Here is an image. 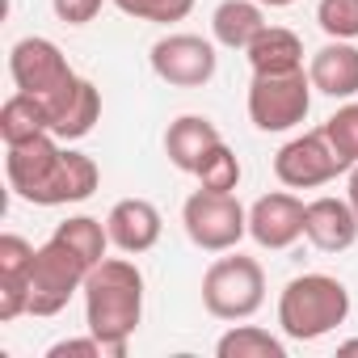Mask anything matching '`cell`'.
Wrapping results in <instances>:
<instances>
[{"label": "cell", "mask_w": 358, "mask_h": 358, "mask_svg": "<svg viewBox=\"0 0 358 358\" xmlns=\"http://www.w3.org/2000/svg\"><path fill=\"white\" fill-rule=\"evenodd\" d=\"M337 173H345V160L333 152V143L324 139V131H308L295 135L278 148L274 156V177L287 190H316L329 186Z\"/></svg>", "instance_id": "ba28073f"}, {"label": "cell", "mask_w": 358, "mask_h": 358, "mask_svg": "<svg viewBox=\"0 0 358 358\" xmlns=\"http://www.w3.org/2000/svg\"><path fill=\"white\" fill-rule=\"evenodd\" d=\"M308 76H312V89H316V93L350 101V97L358 93V47L345 43V38L324 43V47L312 55Z\"/></svg>", "instance_id": "2e32d148"}, {"label": "cell", "mask_w": 358, "mask_h": 358, "mask_svg": "<svg viewBox=\"0 0 358 358\" xmlns=\"http://www.w3.org/2000/svg\"><path fill=\"white\" fill-rule=\"evenodd\" d=\"M266 303V270L257 257H215L203 274V308L215 320H249Z\"/></svg>", "instance_id": "277c9868"}, {"label": "cell", "mask_w": 358, "mask_h": 358, "mask_svg": "<svg viewBox=\"0 0 358 358\" xmlns=\"http://www.w3.org/2000/svg\"><path fill=\"white\" fill-rule=\"evenodd\" d=\"M160 211L148 203V199H122L110 207L106 215V232H110V245L118 253H148L156 241H160Z\"/></svg>", "instance_id": "9a60e30c"}, {"label": "cell", "mask_w": 358, "mask_h": 358, "mask_svg": "<svg viewBox=\"0 0 358 358\" xmlns=\"http://www.w3.org/2000/svg\"><path fill=\"white\" fill-rule=\"evenodd\" d=\"M148 59H152V72L173 89H203L220 68L215 47L199 34H169V38L152 43Z\"/></svg>", "instance_id": "9c48e42d"}, {"label": "cell", "mask_w": 358, "mask_h": 358, "mask_svg": "<svg viewBox=\"0 0 358 358\" xmlns=\"http://www.w3.org/2000/svg\"><path fill=\"white\" fill-rule=\"evenodd\" d=\"M9 76H13L17 93L47 97V93H55L59 85H68L76 72L68 68L64 51H59L51 38H38V34H30V38L13 43V51H9Z\"/></svg>", "instance_id": "30bf717a"}, {"label": "cell", "mask_w": 358, "mask_h": 358, "mask_svg": "<svg viewBox=\"0 0 358 358\" xmlns=\"http://www.w3.org/2000/svg\"><path fill=\"white\" fill-rule=\"evenodd\" d=\"M5 173L17 199L34 203V207H64V203H85L101 173L97 160L72 148H59L55 135H38L30 143L9 148L5 156Z\"/></svg>", "instance_id": "6da1fadb"}, {"label": "cell", "mask_w": 358, "mask_h": 358, "mask_svg": "<svg viewBox=\"0 0 358 358\" xmlns=\"http://www.w3.org/2000/svg\"><path fill=\"white\" fill-rule=\"evenodd\" d=\"M51 9L64 26H89L101 13V0H51Z\"/></svg>", "instance_id": "4316f807"}, {"label": "cell", "mask_w": 358, "mask_h": 358, "mask_svg": "<svg viewBox=\"0 0 358 358\" xmlns=\"http://www.w3.org/2000/svg\"><path fill=\"white\" fill-rule=\"evenodd\" d=\"M312 76L299 72H274V76H253L249 80V118L257 131L278 135L291 131L308 118L312 110Z\"/></svg>", "instance_id": "8992f818"}, {"label": "cell", "mask_w": 358, "mask_h": 358, "mask_svg": "<svg viewBox=\"0 0 358 358\" xmlns=\"http://www.w3.org/2000/svg\"><path fill=\"white\" fill-rule=\"evenodd\" d=\"M303 211H308V203H299L287 190L262 194L249 207V236L262 249H291L303 236Z\"/></svg>", "instance_id": "7c38bea8"}, {"label": "cell", "mask_w": 358, "mask_h": 358, "mask_svg": "<svg viewBox=\"0 0 358 358\" xmlns=\"http://www.w3.org/2000/svg\"><path fill=\"white\" fill-rule=\"evenodd\" d=\"M38 249L17 236L5 232L0 236V320H17L22 312H30V270H34Z\"/></svg>", "instance_id": "4fadbf2b"}, {"label": "cell", "mask_w": 358, "mask_h": 358, "mask_svg": "<svg viewBox=\"0 0 358 358\" xmlns=\"http://www.w3.org/2000/svg\"><path fill=\"white\" fill-rule=\"evenodd\" d=\"M114 5L135 17V22H156V26H173V22H186L194 0H114Z\"/></svg>", "instance_id": "d4e9b609"}, {"label": "cell", "mask_w": 358, "mask_h": 358, "mask_svg": "<svg viewBox=\"0 0 358 358\" xmlns=\"http://www.w3.org/2000/svg\"><path fill=\"white\" fill-rule=\"evenodd\" d=\"M0 135H5L9 148L30 143V139H38V135H51L38 97H30V93H13L5 106H0Z\"/></svg>", "instance_id": "ffe728a7"}, {"label": "cell", "mask_w": 358, "mask_h": 358, "mask_svg": "<svg viewBox=\"0 0 358 358\" xmlns=\"http://www.w3.org/2000/svg\"><path fill=\"white\" fill-rule=\"evenodd\" d=\"M106 354V345H101V337H68V341H55L51 350H47V358H101Z\"/></svg>", "instance_id": "83f0119b"}, {"label": "cell", "mask_w": 358, "mask_h": 358, "mask_svg": "<svg viewBox=\"0 0 358 358\" xmlns=\"http://www.w3.org/2000/svg\"><path fill=\"white\" fill-rule=\"evenodd\" d=\"M245 55H249L253 76H274V72H299L303 68V43L282 26H266L249 43Z\"/></svg>", "instance_id": "d6986e66"}, {"label": "cell", "mask_w": 358, "mask_h": 358, "mask_svg": "<svg viewBox=\"0 0 358 358\" xmlns=\"http://www.w3.org/2000/svg\"><path fill=\"white\" fill-rule=\"evenodd\" d=\"M266 5L257 0H224V5L211 13V34L220 47L228 51H249V43L266 30Z\"/></svg>", "instance_id": "ac0fdd59"}, {"label": "cell", "mask_w": 358, "mask_h": 358, "mask_svg": "<svg viewBox=\"0 0 358 358\" xmlns=\"http://www.w3.org/2000/svg\"><path fill=\"white\" fill-rule=\"evenodd\" d=\"M320 131H324V139L333 143V152L345 160V169L358 164V101H345L341 110H333Z\"/></svg>", "instance_id": "cb8c5ba5"}, {"label": "cell", "mask_w": 358, "mask_h": 358, "mask_svg": "<svg viewBox=\"0 0 358 358\" xmlns=\"http://www.w3.org/2000/svg\"><path fill=\"white\" fill-rule=\"evenodd\" d=\"M350 316V291L333 274H299L278 295V329L291 341H320Z\"/></svg>", "instance_id": "3957f363"}, {"label": "cell", "mask_w": 358, "mask_h": 358, "mask_svg": "<svg viewBox=\"0 0 358 358\" xmlns=\"http://www.w3.org/2000/svg\"><path fill=\"white\" fill-rule=\"evenodd\" d=\"M316 22L329 38H358V0H320L316 5Z\"/></svg>", "instance_id": "484cf974"}, {"label": "cell", "mask_w": 358, "mask_h": 358, "mask_svg": "<svg viewBox=\"0 0 358 358\" xmlns=\"http://www.w3.org/2000/svg\"><path fill=\"white\" fill-rule=\"evenodd\" d=\"M143 320V274L127 257H101L85 278V324L106 354L122 358Z\"/></svg>", "instance_id": "7a4b0ae2"}, {"label": "cell", "mask_w": 358, "mask_h": 358, "mask_svg": "<svg viewBox=\"0 0 358 358\" xmlns=\"http://www.w3.org/2000/svg\"><path fill=\"white\" fill-rule=\"evenodd\" d=\"M89 262L64 241L51 232V241L38 249L34 257V270H30V312L34 316H59L76 291H85V278H89Z\"/></svg>", "instance_id": "5b68a950"}, {"label": "cell", "mask_w": 358, "mask_h": 358, "mask_svg": "<svg viewBox=\"0 0 358 358\" xmlns=\"http://www.w3.org/2000/svg\"><path fill=\"white\" fill-rule=\"evenodd\" d=\"M303 236L320 253H345L358 241V211L350 207V199H312L303 211Z\"/></svg>", "instance_id": "5bb4252c"}, {"label": "cell", "mask_w": 358, "mask_h": 358, "mask_svg": "<svg viewBox=\"0 0 358 358\" xmlns=\"http://www.w3.org/2000/svg\"><path fill=\"white\" fill-rule=\"evenodd\" d=\"M220 127L203 114H182V118H173L169 131H164V152H169V164L173 169H182V173H194L199 160L220 143Z\"/></svg>", "instance_id": "e0dca14e"}, {"label": "cell", "mask_w": 358, "mask_h": 358, "mask_svg": "<svg viewBox=\"0 0 358 358\" xmlns=\"http://www.w3.org/2000/svg\"><path fill=\"white\" fill-rule=\"evenodd\" d=\"M38 106H43V114H47V127H51V135L55 139H85L93 127H97V118H101V93H97V85L93 80H85V76H72L68 85H59L55 93H47V97H38Z\"/></svg>", "instance_id": "8fae6325"}, {"label": "cell", "mask_w": 358, "mask_h": 358, "mask_svg": "<svg viewBox=\"0 0 358 358\" xmlns=\"http://www.w3.org/2000/svg\"><path fill=\"white\" fill-rule=\"evenodd\" d=\"M220 358H287V341L257 324H236L215 341Z\"/></svg>", "instance_id": "44dd1931"}, {"label": "cell", "mask_w": 358, "mask_h": 358, "mask_svg": "<svg viewBox=\"0 0 358 358\" xmlns=\"http://www.w3.org/2000/svg\"><path fill=\"white\" fill-rule=\"evenodd\" d=\"M337 354H341V358H354V354H358V337H350V341H341V345H337Z\"/></svg>", "instance_id": "f546056e"}, {"label": "cell", "mask_w": 358, "mask_h": 358, "mask_svg": "<svg viewBox=\"0 0 358 358\" xmlns=\"http://www.w3.org/2000/svg\"><path fill=\"white\" fill-rule=\"evenodd\" d=\"M194 177H199V186H203V190H215V194H236V186H241V160H236V152L220 139V143H215V148L199 160Z\"/></svg>", "instance_id": "7402d4cb"}, {"label": "cell", "mask_w": 358, "mask_h": 358, "mask_svg": "<svg viewBox=\"0 0 358 358\" xmlns=\"http://www.w3.org/2000/svg\"><path fill=\"white\" fill-rule=\"evenodd\" d=\"M55 236H64L89 266H97V262L106 257V249H110V232H106V224L93 220V215H72V220H64V224L55 228Z\"/></svg>", "instance_id": "603a6c76"}, {"label": "cell", "mask_w": 358, "mask_h": 358, "mask_svg": "<svg viewBox=\"0 0 358 358\" xmlns=\"http://www.w3.org/2000/svg\"><path fill=\"white\" fill-rule=\"evenodd\" d=\"M257 5H266V9H287V5H295V0H257Z\"/></svg>", "instance_id": "4dcf8cb0"}, {"label": "cell", "mask_w": 358, "mask_h": 358, "mask_svg": "<svg viewBox=\"0 0 358 358\" xmlns=\"http://www.w3.org/2000/svg\"><path fill=\"white\" fill-rule=\"evenodd\" d=\"M345 199H350V207L358 211V164H350V182H345Z\"/></svg>", "instance_id": "f1b7e54d"}, {"label": "cell", "mask_w": 358, "mask_h": 358, "mask_svg": "<svg viewBox=\"0 0 358 358\" xmlns=\"http://www.w3.org/2000/svg\"><path fill=\"white\" fill-rule=\"evenodd\" d=\"M182 224L186 236L207 253H232L249 236V211L241 207V199L215 190H194L182 207Z\"/></svg>", "instance_id": "52a82bcc"}]
</instances>
